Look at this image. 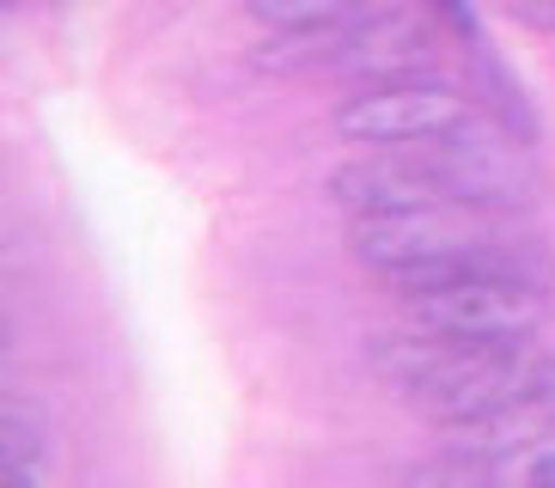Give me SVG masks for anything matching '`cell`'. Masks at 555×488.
I'll list each match as a JSON object with an SVG mask.
<instances>
[{
  "instance_id": "1",
  "label": "cell",
  "mask_w": 555,
  "mask_h": 488,
  "mask_svg": "<svg viewBox=\"0 0 555 488\" xmlns=\"http://www.w3.org/2000/svg\"><path fill=\"white\" fill-rule=\"evenodd\" d=\"M555 378V360L525 342H446V355L409 385V403L440 427H476Z\"/></svg>"
},
{
  "instance_id": "2",
  "label": "cell",
  "mask_w": 555,
  "mask_h": 488,
  "mask_svg": "<svg viewBox=\"0 0 555 488\" xmlns=\"http://www.w3.org/2000/svg\"><path fill=\"white\" fill-rule=\"evenodd\" d=\"M409 324L434 330V336H457V342H525L543 324V293L525 275L506 269H470L452 275L440 287L409 293Z\"/></svg>"
},
{
  "instance_id": "3",
  "label": "cell",
  "mask_w": 555,
  "mask_h": 488,
  "mask_svg": "<svg viewBox=\"0 0 555 488\" xmlns=\"http://www.w3.org/2000/svg\"><path fill=\"white\" fill-rule=\"evenodd\" d=\"M360 262L373 269H415V262H446V257H494V227L476 214V202H415V208H385V214H354L348 232Z\"/></svg>"
},
{
  "instance_id": "4",
  "label": "cell",
  "mask_w": 555,
  "mask_h": 488,
  "mask_svg": "<svg viewBox=\"0 0 555 488\" xmlns=\"http://www.w3.org/2000/svg\"><path fill=\"white\" fill-rule=\"evenodd\" d=\"M464 123H470V104L434 80H378L373 92L348 98L336 111V129L366 146H422L457 134Z\"/></svg>"
},
{
  "instance_id": "5",
  "label": "cell",
  "mask_w": 555,
  "mask_h": 488,
  "mask_svg": "<svg viewBox=\"0 0 555 488\" xmlns=\"http://www.w3.org/2000/svg\"><path fill=\"white\" fill-rule=\"evenodd\" d=\"M330 195L354 214H385V208H415V202H457L446 183L440 159H366V165H343L330 178Z\"/></svg>"
},
{
  "instance_id": "6",
  "label": "cell",
  "mask_w": 555,
  "mask_h": 488,
  "mask_svg": "<svg viewBox=\"0 0 555 488\" xmlns=\"http://www.w3.org/2000/svg\"><path fill=\"white\" fill-rule=\"evenodd\" d=\"M470 434H482L476 439V452H519V446H531V439L555 434V378L538 385L531 397H519V403H506L501 415L476 422Z\"/></svg>"
},
{
  "instance_id": "7",
  "label": "cell",
  "mask_w": 555,
  "mask_h": 488,
  "mask_svg": "<svg viewBox=\"0 0 555 488\" xmlns=\"http://www.w3.org/2000/svg\"><path fill=\"white\" fill-rule=\"evenodd\" d=\"M245 7L275 31H311V25H343L366 13V0H245Z\"/></svg>"
},
{
  "instance_id": "8",
  "label": "cell",
  "mask_w": 555,
  "mask_h": 488,
  "mask_svg": "<svg viewBox=\"0 0 555 488\" xmlns=\"http://www.w3.org/2000/svg\"><path fill=\"white\" fill-rule=\"evenodd\" d=\"M403 488H494V464H489V452L464 446V452H440L427 464H415Z\"/></svg>"
},
{
  "instance_id": "9",
  "label": "cell",
  "mask_w": 555,
  "mask_h": 488,
  "mask_svg": "<svg viewBox=\"0 0 555 488\" xmlns=\"http://www.w3.org/2000/svg\"><path fill=\"white\" fill-rule=\"evenodd\" d=\"M427 7H434V18H440L457 43H470V37H476V18H470V7H464V0H427Z\"/></svg>"
},
{
  "instance_id": "10",
  "label": "cell",
  "mask_w": 555,
  "mask_h": 488,
  "mask_svg": "<svg viewBox=\"0 0 555 488\" xmlns=\"http://www.w3.org/2000/svg\"><path fill=\"white\" fill-rule=\"evenodd\" d=\"M506 13L519 25H538V31H555V0H506Z\"/></svg>"
},
{
  "instance_id": "11",
  "label": "cell",
  "mask_w": 555,
  "mask_h": 488,
  "mask_svg": "<svg viewBox=\"0 0 555 488\" xmlns=\"http://www.w3.org/2000/svg\"><path fill=\"white\" fill-rule=\"evenodd\" d=\"M531 488H555V458H538V464H531Z\"/></svg>"
}]
</instances>
